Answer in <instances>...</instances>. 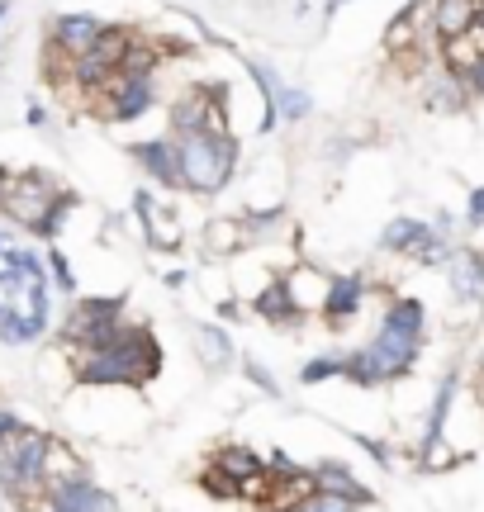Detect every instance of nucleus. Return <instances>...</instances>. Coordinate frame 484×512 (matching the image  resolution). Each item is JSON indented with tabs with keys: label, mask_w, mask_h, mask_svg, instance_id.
<instances>
[{
	"label": "nucleus",
	"mask_w": 484,
	"mask_h": 512,
	"mask_svg": "<svg viewBox=\"0 0 484 512\" xmlns=\"http://www.w3.org/2000/svg\"><path fill=\"white\" fill-rule=\"evenodd\" d=\"M119 328V299H86L76 304V313L67 318V337L76 347H95L100 337H110Z\"/></svg>",
	"instance_id": "nucleus-8"
},
{
	"label": "nucleus",
	"mask_w": 484,
	"mask_h": 512,
	"mask_svg": "<svg viewBox=\"0 0 484 512\" xmlns=\"http://www.w3.org/2000/svg\"><path fill=\"white\" fill-rule=\"evenodd\" d=\"M200 347H205V366H224V361H228V337H224V332L205 328V332H200Z\"/></svg>",
	"instance_id": "nucleus-20"
},
{
	"label": "nucleus",
	"mask_w": 484,
	"mask_h": 512,
	"mask_svg": "<svg viewBox=\"0 0 484 512\" xmlns=\"http://www.w3.org/2000/svg\"><path fill=\"white\" fill-rule=\"evenodd\" d=\"M418 328H423V309L418 299H399L385 313V328L366 351H356L347 361V375L356 384H380V380H399L413 366V347H418Z\"/></svg>",
	"instance_id": "nucleus-1"
},
{
	"label": "nucleus",
	"mask_w": 484,
	"mask_h": 512,
	"mask_svg": "<svg viewBox=\"0 0 484 512\" xmlns=\"http://www.w3.org/2000/svg\"><path fill=\"white\" fill-rule=\"evenodd\" d=\"M361 294H366V285H361L356 275H337V285L328 290V304H323L328 323H347V318L361 309Z\"/></svg>",
	"instance_id": "nucleus-14"
},
{
	"label": "nucleus",
	"mask_w": 484,
	"mask_h": 512,
	"mask_svg": "<svg viewBox=\"0 0 484 512\" xmlns=\"http://www.w3.org/2000/svg\"><path fill=\"white\" fill-rule=\"evenodd\" d=\"M186 133H224V91L219 86H195L176 100L171 138H186Z\"/></svg>",
	"instance_id": "nucleus-6"
},
{
	"label": "nucleus",
	"mask_w": 484,
	"mask_h": 512,
	"mask_svg": "<svg viewBox=\"0 0 484 512\" xmlns=\"http://www.w3.org/2000/svg\"><path fill=\"white\" fill-rule=\"evenodd\" d=\"M480 15H484V0H432V29H437L442 43L470 34L480 24Z\"/></svg>",
	"instance_id": "nucleus-11"
},
{
	"label": "nucleus",
	"mask_w": 484,
	"mask_h": 512,
	"mask_svg": "<svg viewBox=\"0 0 484 512\" xmlns=\"http://www.w3.org/2000/svg\"><path fill=\"white\" fill-rule=\"evenodd\" d=\"M219 470H228V475L238 479H252V475H261V460L252 456V451H247V446H228L224 456H219Z\"/></svg>",
	"instance_id": "nucleus-17"
},
{
	"label": "nucleus",
	"mask_w": 484,
	"mask_h": 512,
	"mask_svg": "<svg viewBox=\"0 0 484 512\" xmlns=\"http://www.w3.org/2000/svg\"><path fill=\"white\" fill-rule=\"evenodd\" d=\"M257 313H266L271 323H295V318H299V304H295V294H290V280L266 285V290L257 294Z\"/></svg>",
	"instance_id": "nucleus-15"
},
{
	"label": "nucleus",
	"mask_w": 484,
	"mask_h": 512,
	"mask_svg": "<svg viewBox=\"0 0 484 512\" xmlns=\"http://www.w3.org/2000/svg\"><path fill=\"white\" fill-rule=\"evenodd\" d=\"M67 195L57 190L48 176H38V171H24V176H5V190H0V209L10 214L15 223L24 228H34L43 238H53L57 219L67 214Z\"/></svg>",
	"instance_id": "nucleus-4"
},
{
	"label": "nucleus",
	"mask_w": 484,
	"mask_h": 512,
	"mask_svg": "<svg viewBox=\"0 0 484 512\" xmlns=\"http://www.w3.org/2000/svg\"><path fill=\"white\" fill-rule=\"evenodd\" d=\"M48 446L53 441L15 418H0V489L19 503H34L48 489Z\"/></svg>",
	"instance_id": "nucleus-3"
},
{
	"label": "nucleus",
	"mask_w": 484,
	"mask_h": 512,
	"mask_svg": "<svg viewBox=\"0 0 484 512\" xmlns=\"http://www.w3.org/2000/svg\"><path fill=\"white\" fill-rule=\"evenodd\" d=\"M385 247H390V252H409V256H418V261H437V256H447V242L437 238L428 223H418V219H394L390 228H385Z\"/></svg>",
	"instance_id": "nucleus-10"
},
{
	"label": "nucleus",
	"mask_w": 484,
	"mask_h": 512,
	"mask_svg": "<svg viewBox=\"0 0 484 512\" xmlns=\"http://www.w3.org/2000/svg\"><path fill=\"white\" fill-rule=\"evenodd\" d=\"M337 370L347 375V361H314V366L304 370V380H323V375H337Z\"/></svg>",
	"instance_id": "nucleus-22"
},
{
	"label": "nucleus",
	"mask_w": 484,
	"mask_h": 512,
	"mask_svg": "<svg viewBox=\"0 0 484 512\" xmlns=\"http://www.w3.org/2000/svg\"><path fill=\"white\" fill-rule=\"evenodd\" d=\"M176 152H181V185L200 190V195L224 190L233 162H238V143L228 133H186V138H176Z\"/></svg>",
	"instance_id": "nucleus-5"
},
{
	"label": "nucleus",
	"mask_w": 484,
	"mask_h": 512,
	"mask_svg": "<svg viewBox=\"0 0 484 512\" xmlns=\"http://www.w3.org/2000/svg\"><path fill=\"white\" fill-rule=\"evenodd\" d=\"M470 223H484V190L470 195Z\"/></svg>",
	"instance_id": "nucleus-23"
},
{
	"label": "nucleus",
	"mask_w": 484,
	"mask_h": 512,
	"mask_svg": "<svg viewBox=\"0 0 484 512\" xmlns=\"http://www.w3.org/2000/svg\"><path fill=\"white\" fill-rule=\"evenodd\" d=\"M152 370H157V342H152V332L119 323L95 347H81L76 375L86 384H143Z\"/></svg>",
	"instance_id": "nucleus-2"
},
{
	"label": "nucleus",
	"mask_w": 484,
	"mask_h": 512,
	"mask_svg": "<svg viewBox=\"0 0 484 512\" xmlns=\"http://www.w3.org/2000/svg\"><path fill=\"white\" fill-rule=\"evenodd\" d=\"M100 114L114 119V124H124V119H138V114L152 105V76H129V72H114L100 91Z\"/></svg>",
	"instance_id": "nucleus-7"
},
{
	"label": "nucleus",
	"mask_w": 484,
	"mask_h": 512,
	"mask_svg": "<svg viewBox=\"0 0 484 512\" xmlns=\"http://www.w3.org/2000/svg\"><path fill=\"white\" fill-rule=\"evenodd\" d=\"M314 479L323 484V489H328V494H342V498H352V503H366V489H361V484H356L347 470H337V465H318Z\"/></svg>",
	"instance_id": "nucleus-16"
},
{
	"label": "nucleus",
	"mask_w": 484,
	"mask_h": 512,
	"mask_svg": "<svg viewBox=\"0 0 484 512\" xmlns=\"http://www.w3.org/2000/svg\"><path fill=\"white\" fill-rule=\"evenodd\" d=\"M133 157L148 166V176H157L162 185H181V152H176V138H157V143H138Z\"/></svg>",
	"instance_id": "nucleus-12"
},
{
	"label": "nucleus",
	"mask_w": 484,
	"mask_h": 512,
	"mask_svg": "<svg viewBox=\"0 0 484 512\" xmlns=\"http://www.w3.org/2000/svg\"><path fill=\"white\" fill-rule=\"evenodd\" d=\"M238 223H214V228H209V247H214V252H219V247H238Z\"/></svg>",
	"instance_id": "nucleus-21"
},
{
	"label": "nucleus",
	"mask_w": 484,
	"mask_h": 512,
	"mask_svg": "<svg viewBox=\"0 0 484 512\" xmlns=\"http://www.w3.org/2000/svg\"><path fill=\"white\" fill-rule=\"evenodd\" d=\"M352 508H356L352 498L328 494V489H323V494H309L304 503H299V512H352Z\"/></svg>",
	"instance_id": "nucleus-18"
},
{
	"label": "nucleus",
	"mask_w": 484,
	"mask_h": 512,
	"mask_svg": "<svg viewBox=\"0 0 484 512\" xmlns=\"http://www.w3.org/2000/svg\"><path fill=\"white\" fill-rule=\"evenodd\" d=\"M205 489L214 498H242V484L228 470H205Z\"/></svg>",
	"instance_id": "nucleus-19"
},
{
	"label": "nucleus",
	"mask_w": 484,
	"mask_h": 512,
	"mask_svg": "<svg viewBox=\"0 0 484 512\" xmlns=\"http://www.w3.org/2000/svg\"><path fill=\"white\" fill-rule=\"evenodd\" d=\"M100 34H105V24L95 15H57L53 19V48L57 57H67V62H76L81 53H91L95 43H100Z\"/></svg>",
	"instance_id": "nucleus-9"
},
{
	"label": "nucleus",
	"mask_w": 484,
	"mask_h": 512,
	"mask_svg": "<svg viewBox=\"0 0 484 512\" xmlns=\"http://www.w3.org/2000/svg\"><path fill=\"white\" fill-rule=\"evenodd\" d=\"M451 290L470 299V304H480L484 299V261L475 252H451Z\"/></svg>",
	"instance_id": "nucleus-13"
},
{
	"label": "nucleus",
	"mask_w": 484,
	"mask_h": 512,
	"mask_svg": "<svg viewBox=\"0 0 484 512\" xmlns=\"http://www.w3.org/2000/svg\"><path fill=\"white\" fill-rule=\"evenodd\" d=\"M480 29H484V15H480Z\"/></svg>",
	"instance_id": "nucleus-24"
}]
</instances>
